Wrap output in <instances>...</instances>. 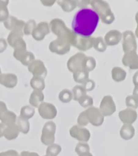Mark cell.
<instances>
[{
  "instance_id": "38",
  "label": "cell",
  "mask_w": 138,
  "mask_h": 156,
  "mask_svg": "<svg viewBox=\"0 0 138 156\" xmlns=\"http://www.w3.org/2000/svg\"><path fill=\"white\" fill-rule=\"evenodd\" d=\"M61 151V147L58 144H53L48 146V147L46 149L47 154L50 156H57L60 154Z\"/></svg>"
},
{
  "instance_id": "51",
  "label": "cell",
  "mask_w": 138,
  "mask_h": 156,
  "mask_svg": "<svg viewBox=\"0 0 138 156\" xmlns=\"http://www.w3.org/2000/svg\"><path fill=\"white\" fill-rule=\"evenodd\" d=\"M136 22H137V28L136 29V32H135V34H136V37L138 38V12L136 13Z\"/></svg>"
},
{
  "instance_id": "21",
  "label": "cell",
  "mask_w": 138,
  "mask_h": 156,
  "mask_svg": "<svg viewBox=\"0 0 138 156\" xmlns=\"http://www.w3.org/2000/svg\"><path fill=\"white\" fill-rule=\"evenodd\" d=\"M18 83V77L14 73H3L0 75V83L8 88H13Z\"/></svg>"
},
{
  "instance_id": "2",
  "label": "cell",
  "mask_w": 138,
  "mask_h": 156,
  "mask_svg": "<svg viewBox=\"0 0 138 156\" xmlns=\"http://www.w3.org/2000/svg\"><path fill=\"white\" fill-rule=\"evenodd\" d=\"M50 30L57 37V39L68 42L71 45L73 43L75 34L65 25L64 20L60 18H55L49 23Z\"/></svg>"
},
{
  "instance_id": "41",
  "label": "cell",
  "mask_w": 138,
  "mask_h": 156,
  "mask_svg": "<svg viewBox=\"0 0 138 156\" xmlns=\"http://www.w3.org/2000/svg\"><path fill=\"white\" fill-rule=\"evenodd\" d=\"M126 106L127 108L136 109L138 108V100L133 95L128 96L125 100Z\"/></svg>"
},
{
  "instance_id": "54",
  "label": "cell",
  "mask_w": 138,
  "mask_h": 156,
  "mask_svg": "<svg viewBox=\"0 0 138 156\" xmlns=\"http://www.w3.org/2000/svg\"><path fill=\"white\" fill-rule=\"evenodd\" d=\"M44 156H50V155H47V154H46L45 155H44Z\"/></svg>"
},
{
  "instance_id": "39",
  "label": "cell",
  "mask_w": 138,
  "mask_h": 156,
  "mask_svg": "<svg viewBox=\"0 0 138 156\" xmlns=\"http://www.w3.org/2000/svg\"><path fill=\"white\" fill-rule=\"evenodd\" d=\"M78 103L83 107V108H88V107H90L93 105V99L91 96L87 95H84L81 98L79 99Z\"/></svg>"
},
{
  "instance_id": "8",
  "label": "cell",
  "mask_w": 138,
  "mask_h": 156,
  "mask_svg": "<svg viewBox=\"0 0 138 156\" xmlns=\"http://www.w3.org/2000/svg\"><path fill=\"white\" fill-rule=\"evenodd\" d=\"M16 114L12 111H9L6 105L4 102L0 101V120L5 126H10L16 124Z\"/></svg>"
},
{
  "instance_id": "45",
  "label": "cell",
  "mask_w": 138,
  "mask_h": 156,
  "mask_svg": "<svg viewBox=\"0 0 138 156\" xmlns=\"http://www.w3.org/2000/svg\"><path fill=\"white\" fill-rule=\"evenodd\" d=\"M8 47L7 42L4 38H0V53L4 52Z\"/></svg>"
},
{
  "instance_id": "49",
  "label": "cell",
  "mask_w": 138,
  "mask_h": 156,
  "mask_svg": "<svg viewBox=\"0 0 138 156\" xmlns=\"http://www.w3.org/2000/svg\"><path fill=\"white\" fill-rule=\"evenodd\" d=\"M133 82L135 86H138V71L134 74L133 77Z\"/></svg>"
},
{
  "instance_id": "19",
  "label": "cell",
  "mask_w": 138,
  "mask_h": 156,
  "mask_svg": "<svg viewBox=\"0 0 138 156\" xmlns=\"http://www.w3.org/2000/svg\"><path fill=\"white\" fill-rule=\"evenodd\" d=\"M5 27L9 30H22L24 28L25 22L18 20L13 16H9L8 18L4 22Z\"/></svg>"
},
{
  "instance_id": "27",
  "label": "cell",
  "mask_w": 138,
  "mask_h": 156,
  "mask_svg": "<svg viewBox=\"0 0 138 156\" xmlns=\"http://www.w3.org/2000/svg\"><path fill=\"white\" fill-rule=\"evenodd\" d=\"M111 75H112V78L114 82H120L125 80L127 73L121 67H115L113 68L112 71H111Z\"/></svg>"
},
{
  "instance_id": "42",
  "label": "cell",
  "mask_w": 138,
  "mask_h": 156,
  "mask_svg": "<svg viewBox=\"0 0 138 156\" xmlns=\"http://www.w3.org/2000/svg\"><path fill=\"white\" fill-rule=\"evenodd\" d=\"M78 124L79 126H86L88 125V123H89V122H88V119L86 118V115H85V112L84 111L82 112L80 115L78 116Z\"/></svg>"
},
{
  "instance_id": "25",
  "label": "cell",
  "mask_w": 138,
  "mask_h": 156,
  "mask_svg": "<svg viewBox=\"0 0 138 156\" xmlns=\"http://www.w3.org/2000/svg\"><path fill=\"white\" fill-rule=\"evenodd\" d=\"M16 125L17 126L19 131L24 134H27L30 131V122L28 120L23 118L20 116H18L16 119Z\"/></svg>"
},
{
  "instance_id": "43",
  "label": "cell",
  "mask_w": 138,
  "mask_h": 156,
  "mask_svg": "<svg viewBox=\"0 0 138 156\" xmlns=\"http://www.w3.org/2000/svg\"><path fill=\"white\" fill-rule=\"evenodd\" d=\"M95 82L93 80L88 79L87 81H86L83 84H82V86H83L85 90H86V92H90V91L93 90L95 87Z\"/></svg>"
},
{
  "instance_id": "55",
  "label": "cell",
  "mask_w": 138,
  "mask_h": 156,
  "mask_svg": "<svg viewBox=\"0 0 138 156\" xmlns=\"http://www.w3.org/2000/svg\"><path fill=\"white\" fill-rule=\"evenodd\" d=\"M2 74V73H1V69H0V75Z\"/></svg>"
},
{
  "instance_id": "12",
  "label": "cell",
  "mask_w": 138,
  "mask_h": 156,
  "mask_svg": "<svg viewBox=\"0 0 138 156\" xmlns=\"http://www.w3.org/2000/svg\"><path fill=\"white\" fill-rule=\"evenodd\" d=\"M104 116H111L116 111V105L113 97L110 95L104 96L102 100L99 108Z\"/></svg>"
},
{
  "instance_id": "17",
  "label": "cell",
  "mask_w": 138,
  "mask_h": 156,
  "mask_svg": "<svg viewBox=\"0 0 138 156\" xmlns=\"http://www.w3.org/2000/svg\"><path fill=\"white\" fill-rule=\"evenodd\" d=\"M119 117L124 124L131 125L137 120V113L135 109L127 108L119 112Z\"/></svg>"
},
{
  "instance_id": "29",
  "label": "cell",
  "mask_w": 138,
  "mask_h": 156,
  "mask_svg": "<svg viewBox=\"0 0 138 156\" xmlns=\"http://www.w3.org/2000/svg\"><path fill=\"white\" fill-rule=\"evenodd\" d=\"M57 4L65 12H71L77 7V1L74 0H65V1H58Z\"/></svg>"
},
{
  "instance_id": "32",
  "label": "cell",
  "mask_w": 138,
  "mask_h": 156,
  "mask_svg": "<svg viewBox=\"0 0 138 156\" xmlns=\"http://www.w3.org/2000/svg\"><path fill=\"white\" fill-rule=\"evenodd\" d=\"M8 1H0V22H5L9 17Z\"/></svg>"
},
{
  "instance_id": "14",
  "label": "cell",
  "mask_w": 138,
  "mask_h": 156,
  "mask_svg": "<svg viewBox=\"0 0 138 156\" xmlns=\"http://www.w3.org/2000/svg\"><path fill=\"white\" fill-rule=\"evenodd\" d=\"M93 37H83V36L78 35L75 34L74 41L72 43V46L77 48L78 49L86 51L93 48Z\"/></svg>"
},
{
  "instance_id": "37",
  "label": "cell",
  "mask_w": 138,
  "mask_h": 156,
  "mask_svg": "<svg viewBox=\"0 0 138 156\" xmlns=\"http://www.w3.org/2000/svg\"><path fill=\"white\" fill-rule=\"evenodd\" d=\"M36 27H37V23H36L34 20H29L28 22H25L24 28H23L24 34L27 36L32 34Z\"/></svg>"
},
{
  "instance_id": "3",
  "label": "cell",
  "mask_w": 138,
  "mask_h": 156,
  "mask_svg": "<svg viewBox=\"0 0 138 156\" xmlns=\"http://www.w3.org/2000/svg\"><path fill=\"white\" fill-rule=\"evenodd\" d=\"M90 4L103 23L111 24L114 21V15L108 2L100 0H94L90 1Z\"/></svg>"
},
{
  "instance_id": "4",
  "label": "cell",
  "mask_w": 138,
  "mask_h": 156,
  "mask_svg": "<svg viewBox=\"0 0 138 156\" xmlns=\"http://www.w3.org/2000/svg\"><path fill=\"white\" fill-rule=\"evenodd\" d=\"M55 131H56V125L53 121L46 122L42 130L41 136V141L42 144L47 146L54 144Z\"/></svg>"
},
{
  "instance_id": "36",
  "label": "cell",
  "mask_w": 138,
  "mask_h": 156,
  "mask_svg": "<svg viewBox=\"0 0 138 156\" xmlns=\"http://www.w3.org/2000/svg\"><path fill=\"white\" fill-rule=\"evenodd\" d=\"M59 99L63 103H68L73 99V94L68 89H64L59 94Z\"/></svg>"
},
{
  "instance_id": "34",
  "label": "cell",
  "mask_w": 138,
  "mask_h": 156,
  "mask_svg": "<svg viewBox=\"0 0 138 156\" xmlns=\"http://www.w3.org/2000/svg\"><path fill=\"white\" fill-rule=\"evenodd\" d=\"M72 94H73V99L75 101H78L79 99L84 95L86 94V90L84 87L80 85L75 86L72 89Z\"/></svg>"
},
{
  "instance_id": "44",
  "label": "cell",
  "mask_w": 138,
  "mask_h": 156,
  "mask_svg": "<svg viewBox=\"0 0 138 156\" xmlns=\"http://www.w3.org/2000/svg\"><path fill=\"white\" fill-rule=\"evenodd\" d=\"M0 156H20V155L16 150L11 149V150L0 153Z\"/></svg>"
},
{
  "instance_id": "11",
  "label": "cell",
  "mask_w": 138,
  "mask_h": 156,
  "mask_svg": "<svg viewBox=\"0 0 138 156\" xmlns=\"http://www.w3.org/2000/svg\"><path fill=\"white\" fill-rule=\"evenodd\" d=\"M38 113L43 119L51 120L57 116V110L53 104L49 102H42L38 107Z\"/></svg>"
},
{
  "instance_id": "5",
  "label": "cell",
  "mask_w": 138,
  "mask_h": 156,
  "mask_svg": "<svg viewBox=\"0 0 138 156\" xmlns=\"http://www.w3.org/2000/svg\"><path fill=\"white\" fill-rule=\"evenodd\" d=\"M14 57L18 61H20L23 66H28L29 64L35 60L34 54L26 50V46L19 47L14 48Z\"/></svg>"
},
{
  "instance_id": "24",
  "label": "cell",
  "mask_w": 138,
  "mask_h": 156,
  "mask_svg": "<svg viewBox=\"0 0 138 156\" xmlns=\"http://www.w3.org/2000/svg\"><path fill=\"white\" fill-rule=\"evenodd\" d=\"M20 131L16 124L5 126L4 131V136L8 140H13L18 137Z\"/></svg>"
},
{
  "instance_id": "15",
  "label": "cell",
  "mask_w": 138,
  "mask_h": 156,
  "mask_svg": "<svg viewBox=\"0 0 138 156\" xmlns=\"http://www.w3.org/2000/svg\"><path fill=\"white\" fill-rule=\"evenodd\" d=\"M70 134L72 137L82 142H88L90 138V133L89 130L82 127L79 125H74L72 126L70 130Z\"/></svg>"
},
{
  "instance_id": "10",
  "label": "cell",
  "mask_w": 138,
  "mask_h": 156,
  "mask_svg": "<svg viewBox=\"0 0 138 156\" xmlns=\"http://www.w3.org/2000/svg\"><path fill=\"white\" fill-rule=\"evenodd\" d=\"M86 57L83 53H78L71 57L67 63V67L69 71L74 73L77 71L84 69L83 62Z\"/></svg>"
},
{
  "instance_id": "13",
  "label": "cell",
  "mask_w": 138,
  "mask_h": 156,
  "mask_svg": "<svg viewBox=\"0 0 138 156\" xmlns=\"http://www.w3.org/2000/svg\"><path fill=\"white\" fill-rule=\"evenodd\" d=\"M29 72L34 77H40L45 80L47 75V69L44 63L39 59H35L28 66Z\"/></svg>"
},
{
  "instance_id": "26",
  "label": "cell",
  "mask_w": 138,
  "mask_h": 156,
  "mask_svg": "<svg viewBox=\"0 0 138 156\" xmlns=\"http://www.w3.org/2000/svg\"><path fill=\"white\" fill-rule=\"evenodd\" d=\"M24 32L22 30H12L10 33L9 34L8 37V43L10 45V46L14 48L15 44L18 43V42L23 38L24 37Z\"/></svg>"
},
{
  "instance_id": "6",
  "label": "cell",
  "mask_w": 138,
  "mask_h": 156,
  "mask_svg": "<svg viewBox=\"0 0 138 156\" xmlns=\"http://www.w3.org/2000/svg\"><path fill=\"white\" fill-rule=\"evenodd\" d=\"M88 122L95 126H99L103 125L104 122V116L99 108L96 107L90 106L84 110Z\"/></svg>"
},
{
  "instance_id": "22",
  "label": "cell",
  "mask_w": 138,
  "mask_h": 156,
  "mask_svg": "<svg viewBox=\"0 0 138 156\" xmlns=\"http://www.w3.org/2000/svg\"><path fill=\"white\" fill-rule=\"evenodd\" d=\"M44 94L42 92V91L34 90L31 94L30 99H29V103L32 107L38 108V106L42 102H43L44 100Z\"/></svg>"
},
{
  "instance_id": "33",
  "label": "cell",
  "mask_w": 138,
  "mask_h": 156,
  "mask_svg": "<svg viewBox=\"0 0 138 156\" xmlns=\"http://www.w3.org/2000/svg\"><path fill=\"white\" fill-rule=\"evenodd\" d=\"M96 66V62L95 58L93 57L86 56L83 62V69L88 72L93 71Z\"/></svg>"
},
{
  "instance_id": "18",
  "label": "cell",
  "mask_w": 138,
  "mask_h": 156,
  "mask_svg": "<svg viewBox=\"0 0 138 156\" xmlns=\"http://www.w3.org/2000/svg\"><path fill=\"white\" fill-rule=\"evenodd\" d=\"M122 63L125 67L131 69H138V55L136 51H131L125 53L122 58Z\"/></svg>"
},
{
  "instance_id": "7",
  "label": "cell",
  "mask_w": 138,
  "mask_h": 156,
  "mask_svg": "<svg viewBox=\"0 0 138 156\" xmlns=\"http://www.w3.org/2000/svg\"><path fill=\"white\" fill-rule=\"evenodd\" d=\"M122 47L125 53L131 51H136L137 42L135 34L131 30H126L122 34Z\"/></svg>"
},
{
  "instance_id": "52",
  "label": "cell",
  "mask_w": 138,
  "mask_h": 156,
  "mask_svg": "<svg viewBox=\"0 0 138 156\" xmlns=\"http://www.w3.org/2000/svg\"><path fill=\"white\" fill-rule=\"evenodd\" d=\"M133 96L134 97H136V98L138 100V86H136L135 87V88L133 89Z\"/></svg>"
},
{
  "instance_id": "16",
  "label": "cell",
  "mask_w": 138,
  "mask_h": 156,
  "mask_svg": "<svg viewBox=\"0 0 138 156\" xmlns=\"http://www.w3.org/2000/svg\"><path fill=\"white\" fill-rule=\"evenodd\" d=\"M50 27L46 22H41L37 24V27L34 29L32 36L34 40L37 41H42L45 37L50 33Z\"/></svg>"
},
{
  "instance_id": "1",
  "label": "cell",
  "mask_w": 138,
  "mask_h": 156,
  "mask_svg": "<svg viewBox=\"0 0 138 156\" xmlns=\"http://www.w3.org/2000/svg\"><path fill=\"white\" fill-rule=\"evenodd\" d=\"M99 20V16L93 9H82L74 16L71 24L72 31L78 35L91 37L96 30Z\"/></svg>"
},
{
  "instance_id": "53",
  "label": "cell",
  "mask_w": 138,
  "mask_h": 156,
  "mask_svg": "<svg viewBox=\"0 0 138 156\" xmlns=\"http://www.w3.org/2000/svg\"><path fill=\"white\" fill-rule=\"evenodd\" d=\"M79 156H93V154H90V151H88V152L84 153V154H82L80 155Z\"/></svg>"
},
{
  "instance_id": "20",
  "label": "cell",
  "mask_w": 138,
  "mask_h": 156,
  "mask_svg": "<svg viewBox=\"0 0 138 156\" xmlns=\"http://www.w3.org/2000/svg\"><path fill=\"white\" fill-rule=\"evenodd\" d=\"M122 33L117 30H111L105 34L104 40L107 46H114L120 43Z\"/></svg>"
},
{
  "instance_id": "48",
  "label": "cell",
  "mask_w": 138,
  "mask_h": 156,
  "mask_svg": "<svg viewBox=\"0 0 138 156\" xmlns=\"http://www.w3.org/2000/svg\"><path fill=\"white\" fill-rule=\"evenodd\" d=\"M42 4H43L45 6H48V7H51V5H53L55 3V1H54V0H50V1H47V0H42V1L41 2Z\"/></svg>"
},
{
  "instance_id": "23",
  "label": "cell",
  "mask_w": 138,
  "mask_h": 156,
  "mask_svg": "<svg viewBox=\"0 0 138 156\" xmlns=\"http://www.w3.org/2000/svg\"><path fill=\"white\" fill-rule=\"evenodd\" d=\"M135 135V129L129 124H124L120 130V135L125 140H129L132 139Z\"/></svg>"
},
{
  "instance_id": "47",
  "label": "cell",
  "mask_w": 138,
  "mask_h": 156,
  "mask_svg": "<svg viewBox=\"0 0 138 156\" xmlns=\"http://www.w3.org/2000/svg\"><path fill=\"white\" fill-rule=\"evenodd\" d=\"M20 156H40L38 154L35 152H30L27 151H22Z\"/></svg>"
},
{
  "instance_id": "30",
  "label": "cell",
  "mask_w": 138,
  "mask_h": 156,
  "mask_svg": "<svg viewBox=\"0 0 138 156\" xmlns=\"http://www.w3.org/2000/svg\"><path fill=\"white\" fill-rule=\"evenodd\" d=\"M31 86L34 90L42 91L45 87V80L40 77L33 76L31 80Z\"/></svg>"
},
{
  "instance_id": "9",
  "label": "cell",
  "mask_w": 138,
  "mask_h": 156,
  "mask_svg": "<svg viewBox=\"0 0 138 156\" xmlns=\"http://www.w3.org/2000/svg\"><path fill=\"white\" fill-rule=\"evenodd\" d=\"M71 44L67 41L56 39L51 41L49 44V48L51 52L55 54L64 55L70 51Z\"/></svg>"
},
{
  "instance_id": "40",
  "label": "cell",
  "mask_w": 138,
  "mask_h": 156,
  "mask_svg": "<svg viewBox=\"0 0 138 156\" xmlns=\"http://www.w3.org/2000/svg\"><path fill=\"white\" fill-rule=\"evenodd\" d=\"M75 151L77 153L78 155H80L82 154H84V153L90 151V146L85 142L78 143L76 145V147H75Z\"/></svg>"
},
{
  "instance_id": "50",
  "label": "cell",
  "mask_w": 138,
  "mask_h": 156,
  "mask_svg": "<svg viewBox=\"0 0 138 156\" xmlns=\"http://www.w3.org/2000/svg\"><path fill=\"white\" fill-rule=\"evenodd\" d=\"M5 128V126L3 123H0V138L4 136V131Z\"/></svg>"
},
{
  "instance_id": "28",
  "label": "cell",
  "mask_w": 138,
  "mask_h": 156,
  "mask_svg": "<svg viewBox=\"0 0 138 156\" xmlns=\"http://www.w3.org/2000/svg\"><path fill=\"white\" fill-rule=\"evenodd\" d=\"M88 77H89V72L85 69L77 71L73 73L74 81L78 83L83 84L88 80Z\"/></svg>"
},
{
  "instance_id": "35",
  "label": "cell",
  "mask_w": 138,
  "mask_h": 156,
  "mask_svg": "<svg viewBox=\"0 0 138 156\" xmlns=\"http://www.w3.org/2000/svg\"><path fill=\"white\" fill-rule=\"evenodd\" d=\"M35 113V110L32 106L26 105L23 106L20 110V116L26 119H30L34 116Z\"/></svg>"
},
{
  "instance_id": "46",
  "label": "cell",
  "mask_w": 138,
  "mask_h": 156,
  "mask_svg": "<svg viewBox=\"0 0 138 156\" xmlns=\"http://www.w3.org/2000/svg\"><path fill=\"white\" fill-rule=\"evenodd\" d=\"M90 4V1H80L77 2V6L79 8L85 9L87 6Z\"/></svg>"
},
{
  "instance_id": "31",
  "label": "cell",
  "mask_w": 138,
  "mask_h": 156,
  "mask_svg": "<svg viewBox=\"0 0 138 156\" xmlns=\"http://www.w3.org/2000/svg\"><path fill=\"white\" fill-rule=\"evenodd\" d=\"M93 47H94L96 51L103 53V52H104L107 50V45L105 43L104 38L103 37H93Z\"/></svg>"
}]
</instances>
